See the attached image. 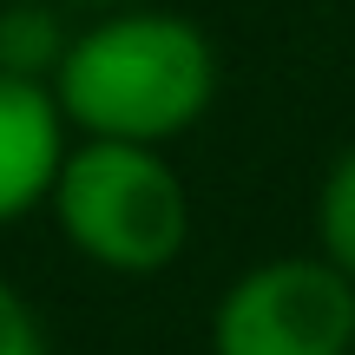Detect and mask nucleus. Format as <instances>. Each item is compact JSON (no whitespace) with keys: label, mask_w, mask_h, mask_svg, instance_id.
<instances>
[{"label":"nucleus","mask_w":355,"mask_h":355,"mask_svg":"<svg viewBox=\"0 0 355 355\" xmlns=\"http://www.w3.org/2000/svg\"><path fill=\"white\" fill-rule=\"evenodd\" d=\"M53 99L73 139L171 145L217 99V46L191 13L105 7L66 40Z\"/></svg>","instance_id":"f257e3e1"},{"label":"nucleus","mask_w":355,"mask_h":355,"mask_svg":"<svg viewBox=\"0 0 355 355\" xmlns=\"http://www.w3.org/2000/svg\"><path fill=\"white\" fill-rule=\"evenodd\" d=\"M46 211L66 250L112 277H158L191 243V191L165 145L73 139Z\"/></svg>","instance_id":"f03ea898"},{"label":"nucleus","mask_w":355,"mask_h":355,"mask_svg":"<svg viewBox=\"0 0 355 355\" xmlns=\"http://www.w3.org/2000/svg\"><path fill=\"white\" fill-rule=\"evenodd\" d=\"M355 283L322 250L263 257L211 309V355H349Z\"/></svg>","instance_id":"7ed1b4c3"},{"label":"nucleus","mask_w":355,"mask_h":355,"mask_svg":"<svg viewBox=\"0 0 355 355\" xmlns=\"http://www.w3.org/2000/svg\"><path fill=\"white\" fill-rule=\"evenodd\" d=\"M66 145H73V125L60 119L53 86L0 73V230L46 211Z\"/></svg>","instance_id":"20e7f679"},{"label":"nucleus","mask_w":355,"mask_h":355,"mask_svg":"<svg viewBox=\"0 0 355 355\" xmlns=\"http://www.w3.org/2000/svg\"><path fill=\"white\" fill-rule=\"evenodd\" d=\"M66 40L73 33H66V20L46 7V0H13V7H0V73L53 86Z\"/></svg>","instance_id":"39448f33"},{"label":"nucleus","mask_w":355,"mask_h":355,"mask_svg":"<svg viewBox=\"0 0 355 355\" xmlns=\"http://www.w3.org/2000/svg\"><path fill=\"white\" fill-rule=\"evenodd\" d=\"M316 250L355 283V145L329 158V171L316 184Z\"/></svg>","instance_id":"423d86ee"},{"label":"nucleus","mask_w":355,"mask_h":355,"mask_svg":"<svg viewBox=\"0 0 355 355\" xmlns=\"http://www.w3.org/2000/svg\"><path fill=\"white\" fill-rule=\"evenodd\" d=\"M0 355H53L40 309L26 303V296L13 290L7 277H0Z\"/></svg>","instance_id":"0eeeda50"},{"label":"nucleus","mask_w":355,"mask_h":355,"mask_svg":"<svg viewBox=\"0 0 355 355\" xmlns=\"http://www.w3.org/2000/svg\"><path fill=\"white\" fill-rule=\"evenodd\" d=\"M66 7H92V13H105V7H132V0H66Z\"/></svg>","instance_id":"6e6552de"},{"label":"nucleus","mask_w":355,"mask_h":355,"mask_svg":"<svg viewBox=\"0 0 355 355\" xmlns=\"http://www.w3.org/2000/svg\"><path fill=\"white\" fill-rule=\"evenodd\" d=\"M349 355H355V349H349Z\"/></svg>","instance_id":"1a4fd4ad"}]
</instances>
